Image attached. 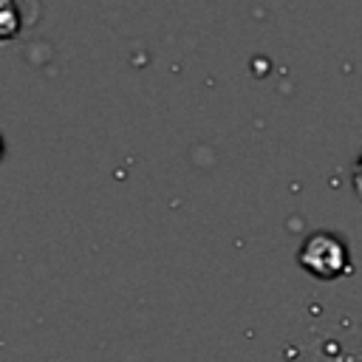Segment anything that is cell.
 <instances>
[{
	"mask_svg": "<svg viewBox=\"0 0 362 362\" xmlns=\"http://www.w3.org/2000/svg\"><path fill=\"white\" fill-rule=\"evenodd\" d=\"M297 257H300V266L305 272H311L314 277H322V280H334V277H339V274H345L351 269L345 243L331 232L308 235L303 240Z\"/></svg>",
	"mask_w": 362,
	"mask_h": 362,
	"instance_id": "cell-1",
	"label": "cell"
}]
</instances>
